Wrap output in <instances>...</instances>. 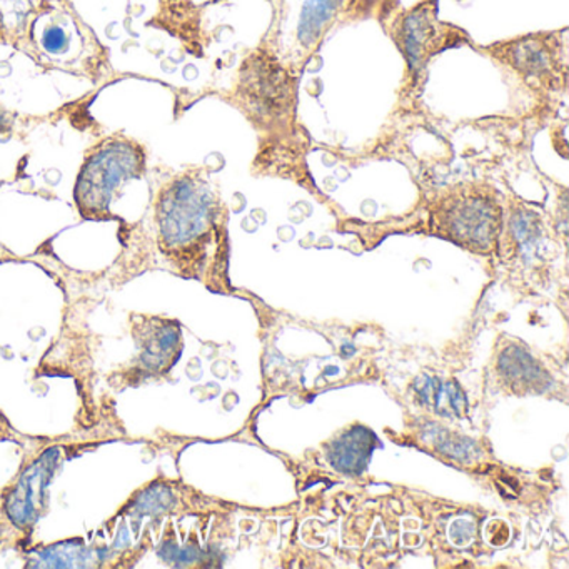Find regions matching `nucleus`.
<instances>
[{
	"mask_svg": "<svg viewBox=\"0 0 569 569\" xmlns=\"http://www.w3.org/2000/svg\"><path fill=\"white\" fill-rule=\"evenodd\" d=\"M46 51L51 54H59V52L66 51L68 48V36L62 29L51 28L46 31L44 39H42Z\"/></svg>",
	"mask_w": 569,
	"mask_h": 569,
	"instance_id": "0eeeda50",
	"label": "nucleus"
},
{
	"mask_svg": "<svg viewBox=\"0 0 569 569\" xmlns=\"http://www.w3.org/2000/svg\"><path fill=\"white\" fill-rule=\"evenodd\" d=\"M499 59L511 66L529 84L541 91L566 88V59L556 42L545 38H526L505 46Z\"/></svg>",
	"mask_w": 569,
	"mask_h": 569,
	"instance_id": "39448f33",
	"label": "nucleus"
},
{
	"mask_svg": "<svg viewBox=\"0 0 569 569\" xmlns=\"http://www.w3.org/2000/svg\"><path fill=\"white\" fill-rule=\"evenodd\" d=\"M375 448V435L361 426H356L332 442L329 459L338 471L359 475L371 459Z\"/></svg>",
	"mask_w": 569,
	"mask_h": 569,
	"instance_id": "423d86ee",
	"label": "nucleus"
},
{
	"mask_svg": "<svg viewBox=\"0 0 569 569\" xmlns=\"http://www.w3.org/2000/svg\"><path fill=\"white\" fill-rule=\"evenodd\" d=\"M146 168L144 149L126 138H111L86 158L76 186L79 211L89 219H106L116 191L139 178Z\"/></svg>",
	"mask_w": 569,
	"mask_h": 569,
	"instance_id": "7ed1b4c3",
	"label": "nucleus"
},
{
	"mask_svg": "<svg viewBox=\"0 0 569 569\" xmlns=\"http://www.w3.org/2000/svg\"><path fill=\"white\" fill-rule=\"evenodd\" d=\"M236 104L258 131L264 134L291 132L296 118V84L284 69L268 59L248 61L239 76Z\"/></svg>",
	"mask_w": 569,
	"mask_h": 569,
	"instance_id": "20e7f679",
	"label": "nucleus"
},
{
	"mask_svg": "<svg viewBox=\"0 0 569 569\" xmlns=\"http://www.w3.org/2000/svg\"><path fill=\"white\" fill-rule=\"evenodd\" d=\"M159 248L188 278L226 264L224 206L211 184L199 174L169 182L158 199Z\"/></svg>",
	"mask_w": 569,
	"mask_h": 569,
	"instance_id": "f257e3e1",
	"label": "nucleus"
},
{
	"mask_svg": "<svg viewBox=\"0 0 569 569\" xmlns=\"http://www.w3.org/2000/svg\"><path fill=\"white\" fill-rule=\"evenodd\" d=\"M431 229L469 251L491 254L502 229L498 192L476 182L452 186L432 201Z\"/></svg>",
	"mask_w": 569,
	"mask_h": 569,
	"instance_id": "f03ea898",
	"label": "nucleus"
}]
</instances>
